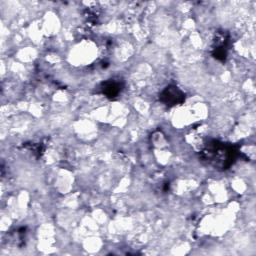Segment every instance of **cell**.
<instances>
[{"label":"cell","mask_w":256,"mask_h":256,"mask_svg":"<svg viewBox=\"0 0 256 256\" xmlns=\"http://www.w3.org/2000/svg\"><path fill=\"white\" fill-rule=\"evenodd\" d=\"M160 100L168 106L177 105L184 101V93L176 86H168L160 94Z\"/></svg>","instance_id":"obj_2"},{"label":"cell","mask_w":256,"mask_h":256,"mask_svg":"<svg viewBox=\"0 0 256 256\" xmlns=\"http://www.w3.org/2000/svg\"><path fill=\"white\" fill-rule=\"evenodd\" d=\"M202 154L203 158L215 167L226 169L233 163L237 151L230 145H225L223 143L214 141L213 143L208 144V146L203 150Z\"/></svg>","instance_id":"obj_1"},{"label":"cell","mask_w":256,"mask_h":256,"mask_svg":"<svg viewBox=\"0 0 256 256\" xmlns=\"http://www.w3.org/2000/svg\"><path fill=\"white\" fill-rule=\"evenodd\" d=\"M122 84L118 80L110 79L102 84V92L109 98L116 97L121 91Z\"/></svg>","instance_id":"obj_3"}]
</instances>
